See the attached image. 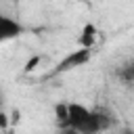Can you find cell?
<instances>
[{"mask_svg":"<svg viewBox=\"0 0 134 134\" xmlns=\"http://www.w3.org/2000/svg\"><path fill=\"white\" fill-rule=\"evenodd\" d=\"M0 128H2V130L8 128V119H6V113H4L2 109H0Z\"/></svg>","mask_w":134,"mask_h":134,"instance_id":"obj_9","label":"cell"},{"mask_svg":"<svg viewBox=\"0 0 134 134\" xmlns=\"http://www.w3.org/2000/svg\"><path fill=\"white\" fill-rule=\"evenodd\" d=\"M90 54H92L90 48H77V50L69 52V54L57 65L54 73H63V71H69V69H75V67H80V65L88 63V61H90Z\"/></svg>","mask_w":134,"mask_h":134,"instance_id":"obj_2","label":"cell"},{"mask_svg":"<svg viewBox=\"0 0 134 134\" xmlns=\"http://www.w3.org/2000/svg\"><path fill=\"white\" fill-rule=\"evenodd\" d=\"M54 113H57V124H59V130L63 128H69V113H67V103H59L54 107Z\"/></svg>","mask_w":134,"mask_h":134,"instance_id":"obj_6","label":"cell"},{"mask_svg":"<svg viewBox=\"0 0 134 134\" xmlns=\"http://www.w3.org/2000/svg\"><path fill=\"white\" fill-rule=\"evenodd\" d=\"M111 126V119L105 115V113H100V111H90V115L86 117V121L75 130L77 134H98V132H103V130H107Z\"/></svg>","mask_w":134,"mask_h":134,"instance_id":"obj_1","label":"cell"},{"mask_svg":"<svg viewBox=\"0 0 134 134\" xmlns=\"http://www.w3.org/2000/svg\"><path fill=\"white\" fill-rule=\"evenodd\" d=\"M17 121H19V111L15 109V111H13V124H17Z\"/></svg>","mask_w":134,"mask_h":134,"instance_id":"obj_11","label":"cell"},{"mask_svg":"<svg viewBox=\"0 0 134 134\" xmlns=\"http://www.w3.org/2000/svg\"><path fill=\"white\" fill-rule=\"evenodd\" d=\"M119 77H121L124 82H134V63L128 65V67H124V69L119 71Z\"/></svg>","mask_w":134,"mask_h":134,"instance_id":"obj_7","label":"cell"},{"mask_svg":"<svg viewBox=\"0 0 134 134\" xmlns=\"http://www.w3.org/2000/svg\"><path fill=\"white\" fill-rule=\"evenodd\" d=\"M59 134H77V132H75L73 128H63V130H61Z\"/></svg>","mask_w":134,"mask_h":134,"instance_id":"obj_10","label":"cell"},{"mask_svg":"<svg viewBox=\"0 0 134 134\" xmlns=\"http://www.w3.org/2000/svg\"><path fill=\"white\" fill-rule=\"evenodd\" d=\"M121 134H134V132H132V130H124Z\"/></svg>","mask_w":134,"mask_h":134,"instance_id":"obj_12","label":"cell"},{"mask_svg":"<svg viewBox=\"0 0 134 134\" xmlns=\"http://www.w3.org/2000/svg\"><path fill=\"white\" fill-rule=\"evenodd\" d=\"M94 42H96V27H94V23H86L80 31L77 44H80V48H92Z\"/></svg>","mask_w":134,"mask_h":134,"instance_id":"obj_5","label":"cell"},{"mask_svg":"<svg viewBox=\"0 0 134 134\" xmlns=\"http://www.w3.org/2000/svg\"><path fill=\"white\" fill-rule=\"evenodd\" d=\"M38 63H40V57H38V54H36V57H31V59L25 63V71H27V73H29V71H34V69L38 67Z\"/></svg>","mask_w":134,"mask_h":134,"instance_id":"obj_8","label":"cell"},{"mask_svg":"<svg viewBox=\"0 0 134 134\" xmlns=\"http://www.w3.org/2000/svg\"><path fill=\"white\" fill-rule=\"evenodd\" d=\"M0 105H2V94H0Z\"/></svg>","mask_w":134,"mask_h":134,"instance_id":"obj_13","label":"cell"},{"mask_svg":"<svg viewBox=\"0 0 134 134\" xmlns=\"http://www.w3.org/2000/svg\"><path fill=\"white\" fill-rule=\"evenodd\" d=\"M19 34H23V27L15 19H10V17H6V15L0 13V42L10 40V38H17Z\"/></svg>","mask_w":134,"mask_h":134,"instance_id":"obj_4","label":"cell"},{"mask_svg":"<svg viewBox=\"0 0 134 134\" xmlns=\"http://www.w3.org/2000/svg\"><path fill=\"white\" fill-rule=\"evenodd\" d=\"M67 113H69V128L77 130L86 121V117L90 115V109H86L80 103H67Z\"/></svg>","mask_w":134,"mask_h":134,"instance_id":"obj_3","label":"cell"}]
</instances>
